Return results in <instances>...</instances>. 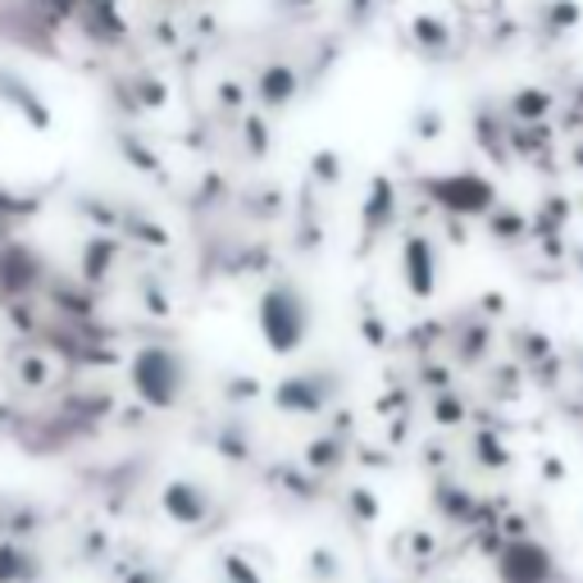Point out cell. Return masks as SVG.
Wrapping results in <instances>:
<instances>
[{"instance_id":"obj_25","label":"cell","mask_w":583,"mask_h":583,"mask_svg":"<svg viewBox=\"0 0 583 583\" xmlns=\"http://www.w3.org/2000/svg\"><path fill=\"white\" fill-rule=\"evenodd\" d=\"M310 579H315V583H337V579H342V561H337V552H329V548L310 552Z\"/></svg>"},{"instance_id":"obj_2","label":"cell","mask_w":583,"mask_h":583,"mask_svg":"<svg viewBox=\"0 0 583 583\" xmlns=\"http://www.w3.org/2000/svg\"><path fill=\"white\" fill-rule=\"evenodd\" d=\"M424 201L438 206L447 219H488L501 206V191L479 169H451V174H424L415 183Z\"/></svg>"},{"instance_id":"obj_29","label":"cell","mask_w":583,"mask_h":583,"mask_svg":"<svg viewBox=\"0 0 583 583\" xmlns=\"http://www.w3.org/2000/svg\"><path fill=\"white\" fill-rule=\"evenodd\" d=\"M570 101H574V105H583V87H579V92H574V96H570Z\"/></svg>"},{"instance_id":"obj_27","label":"cell","mask_w":583,"mask_h":583,"mask_svg":"<svg viewBox=\"0 0 583 583\" xmlns=\"http://www.w3.org/2000/svg\"><path fill=\"white\" fill-rule=\"evenodd\" d=\"M346 501H352V511H356L361 524H374L378 520V497L369 488H352V492H346Z\"/></svg>"},{"instance_id":"obj_16","label":"cell","mask_w":583,"mask_h":583,"mask_svg":"<svg viewBox=\"0 0 583 583\" xmlns=\"http://www.w3.org/2000/svg\"><path fill=\"white\" fill-rule=\"evenodd\" d=\"M37 579H42V561L14 538L0 542V583H37Z\"/></svg>"},{"instance_id":"obj_12","label":"cell","mask_w":583,"mask_h":583,"mask_svg":"<svg viewBox=\"0 0 583 583\" xmlns=\"http://www.w3.org/2000/svg\"><path fill=\"white\" fill-rule=\"evenodd\" d=\"M451 356H456V365H465V369L483 365V361L492 356V324H488L483 315H465V320L456 324V333H451Z\"/></svg>"},{"instance_id":"obj_13","label":"cell","mask_w":583,"mask_h":583,"mask_svg":"<svg viewBox=\"0 0 583 583\" xmlns=\"http://www.w3.org/2000/svg\"><path fill=\"white\" fill-rule=\"evenodd\" d=\"M410 37H415V46L419 55H429V60H447L451 46H456V32L443 14H415L410 19Z\"/></svg>"},{"instance_id":"obj_23","label":"cell","mask_w":583,"mask_h":583,"mask_svg":"<svg viewBox=\"0 0 583 583\" xmlns=\"http://www.w3.org/2000/svg\"><path fill=\"white\" fill-rule=\"evenodd\" d=\"M219 579L223 583H260V570L247 556H238V552H223L219 556Z\"/></svg>"},{"instance_id":"obj_19","label":"cell","mask_w":583,"mask_h":583,"mask_svg":"<svg viewBox=\"0 0 583 583\" xmlns=\"http://www.w3.org/2000/svg\"><path fill=\"white\" fill-rule=\"evenodd\" d=\"M114 256H119V242L110 238V232H96V238H87L83 247V260H77V274H83L87 283H101L110 269H114Z\"/></svg>"},{"instance_id":"obj_24","label":"cell","mask_w":583,"mask_h":583,"mask_svg":"<svg viewBox=\"0 0 583 583\" xmlns=\"http://www.w3.org/2000/svg\"><path fill=\"white\" fill-rule=\"evenodd\" d=\"M310 178L320 187H337L342 183V155L337 150H320L315 160H310Z\"/></svg>"},{"instance_id":"obj_5","label":"cell","mask_w":583,"mask_h":583,"mask_svg":"<svg viewBox=\"0 0 583 583\" xmlns=\"http://www.w3.org/2000/svg\"><path fill=\"white\" fill-rule=\"evenodd\" d=\"M402 283L415 301H434L438 292V247L419 228H410L402 238Z\"/></svg>"},{"instance_id":"obj_18","label":"cell","mask_w":583,"mask_h":583,"mask_svg":"<svg viewBox=\"0 0 583 583\" xmlns=\"http://www.w3.org/2000/svg\"><path fill=\"white\" fill-rule=\"evenodd\" d=\"M579 19H583L579 0H542L533 23H538V32L548 37V42H556V37H565V32H574V28H579Z\"/></svg>"},{"instance_id":"obj_28","label":"cell","mask_w":583,"mask_h":583,"mask_svg":"<svg viewBox=\"0 0 583 583\" xmlns=\"http://www.w3.org/2000/svg\"><path fill=\"white\" fill-rule=\"evenodd\" d=\"M415 137H419V142H434V137H443V110L424 105V110L415 114Z\"/></svg>"},{"instance_id":"obj_20","label":"cell","mask_w":583,"mask_h":583,"mask_svg":"<svg viewBox=\"0 0 583 583\" xmlns=\"http://www.w3.org/2000/svg\"><path fill=\"white\" fill-rule=\"evenodd\" d=\"M51 374H55V365H51L46 356H37V352H23L19 365H14V383H19V387H46Z\"/></svg>"},{"instance_id":"obj_17","label":"cell","mask_w":583,"mask_h":583,"mask_svg":"<svg viewBox=\"0 0 583 583\" xmlns=\"http://www.w3.org/2000/svg\"><path fill=\"white\" fill-rule=\"evenodd\" d=\"M434 507H438L443 520H451V524H475V520H479V497H475L470 488H460V483H438Z\"/></svg>"},{"instance_id":"obj_10","label":"cell","mask_w":583,"mask_h":583,"mask_svg":"<svg viewBox=\"0 0 583 583\" xmlns=\"http://www.w3.org/2000/svg\"><path fill=\"white\" fill-rule=\"evenodd\" d=\"M475 137L483 146V155H492L497 165H511L516 160V150H511V119H507V110H497V105H479L475 110Z\"/></svg>"},{"instance_id":"obj_21","label":"cell","mask_w":583,"mask_h":583,"mask_svg":"<svg viewBox=\"0 0 583 583\" xmlns=\"http://www.w3.org/2000/svg\"><path fill=\"white\" fill-rule=\"evenodd\" d=\"M470 419V406H465L451 387H443V393L434 397V424H443V429H456V424Z\"/></svg>"},{"instance_id":"obj_4","label":"cell","mask_w":583,"mask_h":583,"mask_svg":"<svg viewBox=\"0 0 583 583\" xmlns=\"http://www.w3.org/2000/svg\"><path fill=\"white\" fill-rule=\"evenodd\" d=\"M497 583H565V570L542 538L516 533L497 548Z\"/></svg>"},{"instance_id":"obj_11","label":"cell","mask_w":583,"mask_h":583,"mask_svg":"<svg viewBox=\"0 0 583 583\" xmlns=\"http://www.w3.org/2000/svg\"><path fill=\"white\" fill-rule=\"evenodd\" d=\"M0 101H6L10 110H19L37 133H46V128H51V119H55L51 105L32 92V83H23V77H19V73H10V69H0Z\"/></svg>"},{"instance_id":"obj_6","label":"cell","mask_w":583,"mask_h":583,"mask_svg":"<svg viewBox=\"0 0 583 583\" xmlns=\"http://www.w3.org/2000/svg\"><path fill=\"white\" fill-rule=\"evenodd\" d=\"M333 397H337L333 374H292L274 387V406L288 415H320Z\"/></svg>"},{"instance_id":"obj_8","label":"cell","mask_w":583,"mask_h":583,"mask_svg":"<svg viewBox=\"0 0 583 583\" xmlns=\"http://www.w3.org/2000/svg\"><path fill=\"white\" fill-rule=\"evenodd\" d=\"M397 210H402V197H397V183L378 174L369 183V197H365V210H361V251H369L383 232H393L397 223Z\"/></svg>"},{"instance_id":"obj_7","label":"cell","mask_w":583,"mask_h":583,"mask_svg":"<svg viewBox=\"0 0 583 583\" xmlns=\"http://www.w3.org/2000/svg\"><path fill=\"white\" fill-rule=\"evenodd\" d=\"M160 507H165V516H169L174 524L197 529V524H206L210 511H215V492H210L206 483H197V479H169L165 492H160Z\"/></svg>"},{"instance_id":"obj_30","label":"cell","mask_w":583,"mask_h":583,"mask_svg":"<svg viewBox=\"0 0 583 583\" xmlns=\"http://www.w3.org/2000/svg\"><path fill=\"white\" fill-rule=\"evenodd\" d=\"M479 6H483V0H479Z\"/></svg>"},{"instance_id":"obj_26","label":"cell","mask_w":583,"mask_h":583,"mask_svg":"<svg viewBox=\"0 0 583 583\" xmlns=\"http://www.w3.org/2000/svg\"><path fill=\"white\" fill-rule=\"evenodd\" d=\"M342 465V443L337 438H320L310 447V470H337Z\"/></svg>"},{"instance_id":"obj_22","label":"cell","mask_w":583,"mask_h":583,"mask_svg":"<svg viewBox=\"0 0 583 583\" xmlns=\"http://www.w3.org/2000/svg\"><path fill=\"white\" fill-rule=\"evenodd\" d=\"M475 451H479V465H483V470H507V465H511L507 443L492 438V434H479V438H475Z\"/></svg>"},{"instance_id":"obj_15","label":"cell","mask_w":583,"mask_h":583,"mask_svg":"<svg viewBox=\"0 0 583 583\" xmlns=\"http://www.w3.org/2000/svg\"><path fill=\"white\" fill-rule=\"evenodd\" d=\"M552 110H556V96L548 87H516L507 96V119L511 124H548Z\"/></svg>"},{"instance_id":"obj_3","label":"cell","mask_w":583,"mask_h":583,"mask_svg":"<svg viewBox=\"0 0 583 583\" xmlns=\"http://www.w3.org/2000/svg\"><path fill=\"white\" fill-rule=\"evenodd\" d=\"M128 383H133L137 402H146L150 410H174L183 402V393H187V361L174 352V346L150 342V346H142V352L133 356Z\"/></svg>"},{"instance_id":"obj_1","label":"cell","mask_w":583,"mask_h":583,"mask_svg":"<svg viewBox=\"0 0 583 583\" xmlns=\"http://www.w3.org/2000/svg\"><path fill=\"white\" fill-rule=\"evenodd\" d=\"M315 329V305L296 279H269L256 296V333L274 356H296Z\"/></svg>"},{"instance_id":"obj_14","label":"cell","mask_w":583,"mask_h":583,"mask_svg":"<svg viewBox=\"0 0 583 583\" xmlns=\"http://www.w3.org/2000/svg\"><path fill=\"white\" fill-rule=\"evenodd\" d=\"M483 228H488V238H492L497 247H524V242H533V219L520 215V210L507 206V201H501V206L483 219Z\"/></svg>"},{"instance_id":"obj_9","label":"cell","mask_w":583,"mask_h":583,"mask_svg":"<svg viewBox=\"0 0 583 583\" xmlns=\"http://www.w3.org/2000/svg\"><path fill=\"white\" fill-rule=\"evenodd\" d=\"M296 92H301V77H296V69H292L288 60L260 64L256 83H251V96H256L264 110H288V105L296 101Z\"/></svg>"}]
</instances>
